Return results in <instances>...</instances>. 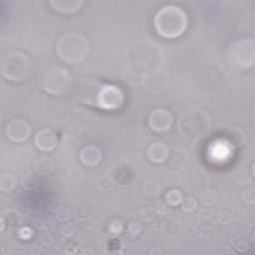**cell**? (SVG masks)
I'll return each instance as SVG.
<instances>
[{
	"mask_svg": "<svg viewBox=\"0 0 255 255\" xmlns=\"http://www.w3.org/2000/svg\"><path fill=\"white\" fill-rule=\"evenodd\" d=\"M187 25L185 12L177 6L168 5L162 7L155 15L154 27L156 32L167 39L180 36Z\"/></svg>",
	"mask_w": 255,
	"mask_h": 255,
	"instance_id": "obj_1",
	"label": "cell"
},
{
	"mask_svg": "<svg viewBox=\"0 0 255 255\" xmlns=\"http://www.w3.org/2000/svg\"><path fill=\"white\" fill-rule=\"evenodd\" d=\"M90 51L89 41L78 32H68L62 35L57 43V54L66 63H79Z\"/></svg>",
	"mask_w": 255,
	"mask_h": 255,
	"instance_id": "obj_2",
	"label": "cell"
},
{
	"mask_svg": "<svg viewBox=\"0 0 255 255\" xmlns=\"http://www.w3.org/2000/svg\"><path fill=\"white\" fill-rule=\"evenodd\" d=\"M209 128V117L202 110L186 111L179 119V130L187 138L201 137Z\"/></svg>",
	"mask_w": 255,
	"mask_h": 255,
	"instance_id": "obj_3",
	"label": "cell"
},
{
	"mask_svg": "<svg viewBox=\"0 0 255 255\" xmlns=\"http://www.w3.org/2000/svg\"><path fill=\"white\" fill-rule=\"evenodd\" d=\"M31 63L27 55L20 52L9 53L2 61V75L12 81L24 80L30 72Z\"/></svg>",
	"mask_w": 255,
	"mask_h": 255,
	"instance_id": "obj_4",
	"label": "cell"
},
{
	"mask_svg": "<svg viewBox=\"0 0 255 255\" xmlns=\"http://www.w3.org/2000/svg\"><path fill=\"white\" fill-rule=\"evenodd\" d=\"M71 83V77L69 73L60 67L50 68L44 77V89L52 95L64 94Z\"/></svg>",
	"mask_w": 255,
	"mask_h": 255,
	"instance_id": "obj_5",
	"label": "cell"
},
{
	"mask_svg": "<svg viewBox=\"0 0 255 255\" xmlns=\"http://www.w3.org/2000/svg\"><path fill=\"white\" fill-rule=\"evenodd\" d=\"M124 103V95L120 89L114 86L101 87L95 105L106 110H114L120 108Z\"/></svg>",
	"mask_w": 255,
	"mask_h": 255,
	"instance_id": "obj_6",
	"label": "cell"
},
{
	"mask_svg": "<svg viewBox=\"0 0 255 255\" xmlns=\"http://www.w3.org/2000/svg\"><path fill=\"white\" fill-rule=\"evenodd\" d=\"M231 53L236 62L242 67H250L254 63V42L252 39H241L231 47Z\"/></svg>",
	"mask_w": 255,
	"mask_h": 255,
	"instance_id": "obj_7",
	"label": "cell"
},
{
	"mask_svg": "<svg viewBox=\"0 0 255 255\" xmlns=\"http://www.w3.org/2000/svg\"><path fill=\"white\" fill-rule=\"evenodd\" d=\"M149 127L155 131H165L172 124L171 114L164 109L154 110L148 118Z\"/></svg>",
	"mask_w": 255,
	"mask_h": 255,
	"instance_id": "obj_8",
	"label": "cell"
},
{
	"mask_svg": "<svg viewBox=\"0 0 255 255\" xmlns=\"http://www.w3.org/2000/svg\"><path fill=\"white\" fill-rule=\"evenodd\" d=\"M31 132L29 124L23 120H14L6 127L7 136L16 142L24 141Z\"/></svg>",
	"mask_w": 255,
	"mask_h": 255,
	"instance_id": "obj_9",
	"label": "cell"
},
{
	"mask_svg": "<svg viewBox=\"0 0 255 255\" xmlns=\"http://www.w3.org/2000/svg\"><path fill=\"white\" fill-rule=\"evenodd\" d=\"M168 79L163 72L156 71L146 75L143 79L145 89L150 93H159L165 89Z\"/></svg>",
	"mask_w": 255,
	"mask_h": 255,
	"instance_id": "obj_10",
	"label": "cell"
},
{
	"mask_svg": "<svg viewBox=\"0 0 255 255\" xmlns=\"http://www.w3.org/2000/svg\"><path fill=\"white\" fill-rule=\"evenodd\" d=\"M36 146L43 151L52 150L57 144V135L51 129H43L39 131L35 136Z\"/></svg>",
	"mask_w": 255,
	"mask_h": 255,
	"instance_id": "obj_11",
	"label": "cell"
},
{
	"mask_svg": "<svg viewBox=\"0 0 255 255\" xmlns=\"http://www.w3.org/2000/svg\"><path fill=\"white\" fill-rule=\"evenodd\" d=\"M81 159L89 166L97 165L102 159L101 149L96 145H88L81 151Z\"/></svg>",
	"mask_w": 255,
	"mask_h": 255,
	"instance_id": "obj_12",
	"label": "cell"
},
{
	"mask_svg": "<svg viewBox=\"0 0 255 255\" xmlns=\"http://www.w3.org/2000/svg\"><path fill=\"white\" fill-rule=\"evenodd\" d=\"M83 1L79 0H55V1H50V4L54 8V10L64 13V14H69L77 11L81 6L83 5Z\"/></svg>",
	"mask_w": 255,
	"mask_h": 255,
	"instance_id": "obj_13",
	"label": "cell"
},
{
	"mask_svg": "<svg viewBox=\"0 0 255 255\" xmlns=\"http://www.w3.org/2000/svg\"><path fill=\"white\" fill-rule=\"evenodd\" d=\"M168 151L169 149L164 143L154 142L149 146L147 150V155H148V158L153 162H162L166 159L168 155Z\"/></svg>",
	"mask_w": 255,
	"mask_h": 255,
	"instance_id": "obj_14",
	"label": "cell"
},
{
	"mask_svg": "<svg viewBox=\"0 0 255 255\" xmlns=\"http://www.w3.org/2000/svg\"><path fill=\"white\" fill-rule=\"evenodd\" d=\"M35 169L39 173H49L53 170V161L49 157H43L35 162Z\"/></svg>",
	"mask_w": 255,
	"mask_h": 255,
	"instance_id": "obj_15",
	"label": "cell"
},
{
	"mask_svg": "<svg viewBox=\"0 0 255 255\" xmlns=\"http://www.w3.org/2000/svg\"><path fill=\"white\" fill-rule=\"evenodd\" d=\"M144 191L149 195H156L160 192V184L157 180H148L144 185Z\"/></svg>",
	"mask_w": 255,
	"mask_h": 255,
	"instance_id": "obj_16",
	"label": "cell"
},
{
	"mask_svg": "<svg viewBox=\"0 0 255 255\" xmlns=\"http://www.w3.org/2000/svg\"><path fill=\"white\" fill-rule=\"evenodd\" d=\"M181 200H182V195L178 190H170L166 194V201L170 205H176V204L180 203Z\"/></svg>",
	"mask_w": 255,
	"mask_h": 255,
	"instance_id": "obj_17",
	"label": "cell"
},
{
	"mask_svg": "<svg viewBox=\"0 0 255 255\" xmlns=\"http://www.w3.org/2000/svg\"><path fill=\"white\" fill-rule=\"evenodd\" d=\"M0 185H1V189L4 190L5 185H8L9 191L14 187L15 184V179L11 174H4L1 176V180H0Z\"/></svg>",
	"mask_w": 255,
	"mask_h": 255,
	"instance_id": "obj_18",
	"label": "cell"
},
{
	"mask_svg": "<svg viewBox=\"0 0 255 255\" xmlns=\"http://www.w3.org/2000/svg\"><path fill=\"white\" fill-rule=\"evenodd\" d=\"M181 201H182V209L185 211H191L196 206V201L191 196H188L185 199H182Z\"/></svg>",
	"mask_w": 255,
	"mask_h": 255,
	"instance_id": "obj_19",
	"label": "cell"
},
{
	"mask_svg": "<svg viewBox=\"0 0 255 255\" xmlns=\"http://www.w3.org/2000/svg\"><path fill=\"white\" fill-rule=\"evenodd\" d=\"M243 198H244V201H245V202H247V203H253V202H254V199H255L254 188H248V189L244 190Z\"/></svg>",
	"mask_w": 255,
	"mask_h": 255,
	"instance_id": "obj_20",
	"label": "cell"
}]
</instances>
